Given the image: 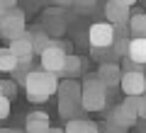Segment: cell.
I'll return each mask as SVG.
<instances>
[{
	"instance_id": "cell-18",
	"label": "cell",
	"mask_w": 146,
	"mask_h": 133,
	"mask_svg": "<svg viewBox=\"0 0 146 133\" xmlns=\"http://www.w3.org/2000/svg\"><path fill=\"white\" fill-rule=\"evenodd\" d=\"M17 58L10 53V48H0V73H15Z\"/></svg>"
},
{
	"instance_id": "cell-23",
	"label": "cell",
	"mask_w": 146,
	"mask_h": 133,
	"mask_svg": "<svg viewBox=\"0 0 146 133\" xmlns=\"http://www.w3.org/2000/svg\"><path fill=\"white\" fill-rule=\"evenodd\" d=\"M0 5H5L7 10H10V7H15V5H17V0H0Z\"/></svg>"
},
{
	"instance_id": "cell-8",
	"label": "cell",
	"mask_w": 146,
	"mask_h": 133,
	"mask_svg": "<svg viewBox=\"0 0 146 133\" xmlns=\"http://www.w3.org/2000/svg\"><path fill=\"white\" fill-rule=\"evenodd\" d=\"M102 12H105V17H107L105 22H110L112 27L127 24V20H129V15H131L129 7L119 5V3H115V0H107V3H105V7H102Z\"/></svg>"
},
{
	"instance_id": "cell-4",
	"label": "cell",
	"mask_w": 146,
	"mask_h": 133,
	"mask_svg": "<svg viewBox=\"0 0 146 133\" xmlns=\"http://www.w3.org/2000/svg\"><path fill=\"white\" fill-rule=\"evenodd\" d=\"M27 31V22H25V12L17 10V7H10L5 15L0 17V36L3 39H17Z\"/></svg>"
},
{
	"instance_id": "cell-13",
	"label": "cell",
	"mask_w": 146,
	"mask_h": 133,
	"mask_svg": "<svg viewBox=\"0 0 146 133\" xmlns=\"http://www.w3.org/2000/svg\"><path fill=\"white\" fill-rule=\"evenodd\" d=\"M63 133H100V126L95 121H85V119H68Z\"/></svg>"
},
{
	"instance_id": "cell-17",
	"label": "cell",
	"mask_w": 146,
	"mask_h": 133,
	"mask_svg": "<svg viewBox=\"0 0 146 133\" xmlns=\"http://www.w3.org/2000/svg\"><path fill=\"white\" fill-rule=\"evenodd\" d=\"M83 70V58L80 56H73V53H68L66 61H63V68L58 75H66V77H73V75H78V73Z\"/></svg>"
},
{
	"instance_id": "cell-19",
	"label": "cell",
	"mask_w": 146,
	"mask_h": 133,
	"mask_svg": "<svg viewBox=\"0 0 146 133\" xmlns=\"http://www.w3.org/2000/svg\"><path fill=\"white\" fill-rule=\"evenodd\" d=\"M80 104L76 102H66V99H58V114H61V119H78L76 114H78Z\"/></svg>"
},
{
	"instance_id": "cell-10",
	"label": "cell",
	"mask_w": 146,
	"mask_h": 133,
	"mask_svg": "<svg viewBox=\"0 0 146 133\" xmlns=\"http://www.w3.org/2000/svg\"><path fill=\"white\" fill-rule=\"evenodd\" d=\"M119 75H122V68L117 66V63H102V66L98 68V80L102 82L105 87H117L119 85Z\"/></svg>"
},
{
	"instance_id": "cell-27",
	"label": "cell",
	"mask_w": 146,
	"mask_h": 133,
	"mask_svg": "<svg viewBox=\"0 0 146 133\" xmlns=\"http://www.w3.org/2000/svg\"><path fill=\"white\" fill-rule=\"evenodd\" d=\"M46 133H63V128H49Z\"/></svg>"
},
{
	"instance_id": "cell-5",
	"label": "cell",
	"mask_w": 146,
	"mask_h": 133,
	"mask_svg": "<svg viewBox=\"0 0 146 133\" xmlns=\"http://www.w3.org/2000/svg\"><path fill=\"white\" fill-rule=\"evenodd\" d=\"M115 41V27L110 22H95L88 29V44L93 48H110Z\"/></svg>"
},
{
	"instance_id": "cell-21",
	"label": "cell",
	"mask_w": 146,
	"mask_h": 133,
	"mask_svg": "<svg viewBox=\"0 0 146 133\" xmlns=\"http://www.w3.org/2000/svg\"><path fill=\"white\" fill-rule=\"evenodd\" d=\"M7 116H10V99L0 97V121H3V119H7Z\"/></svg>"
},
{
	"instance_id": "cell-6",
	"label": "cell",
	"mask_w": 146,
	"mask_h": 133,
	"mask_svg": "<svg viewBox=\"0 0 146 133\" xmlns=\"http://www.w3.org/2000/svg\"><path fill=\"white\" fill-rule=\"evenodd\" d=\"M119 87L122 92L129 97V94H144L146 92V77L141 70H124L119 75Z\"/></svg>"
},
{
	"instance_id": "cell-14",
	"label": "cell",
	"mask_w": 146,
	"mask_h": 133,
	"mask_svg": "<svg viewBox=\"0 0 146 133\" xmlns=\"http://www.w3.org/2000/svg\"><path fill=\"white\" fill-rule=\"evenodd\" d=\"M127 29H129L131 36H141V39H146V15H144V12L129 15V20H127Z\"/></svg>"
},
{
	"instance_id": "cell-2",
	"label": "cell",
	"mask_w": 146,
	"mask_h": 133,
	"mask_svg": "<svg viewBox=\"0 0 146 133\" xmlns=\"http://www.w3.org/2000/svg\"><path fill=\"white\" fill-rule=\"evenodd\" d=\"M107 107V87L98 77H85L80 85V109L85 111H102Z\"/></svg>"
},
{
	"instance_id": "cell-15",
	"label": "cell",
	"mask_w": 146,
	"mask_h": 133,
	"mask_svg": "<svg viewBox=\"0 0 146 133\" xmlns=\"http://www.w3.org/2000/svg\"><path fill=\"white\" fill-rule=\"evenodd\" d=\"M124 107L129 109L136 119H144L146 116V97H144V94H129V97L124 99Z\"/></svg>"
},
{
	"instance_id": "cell-12",
	"label": "cell",
	"mask_w": 146,
	"mask_h": 133,
	"mask_svg": "<svg viewBox=\"0 0 146 133\" xmlns=\"http://www.w3.org/2000/svg\"><path fill=\"white\" fill-rule=\"evenodd\" d=\"M56 94H58V99H66V102H76V104H80V82H76L73 77H68V80L58 82Z\"/></svg>"
},
{
	"instance_id": "cell-28",
	"label": "cell",
	"mask_w": 146,
	"mask_h": 133,
	"mask_svg": "<svg viewBox=\"0 0 146 133\" xmlns=\"http://www.w3.org/2000/svg\"><path fill=\"white\" fill-rule=\"evenodd\" d=\"M5 12H7V7H5V5H0V17L5 15Z\"/></svg>"
},
{
	"instance_id": "cell-9",
	"label": "cell",
	"mask_w": 146,
	"mask_h": 133,
	"mask_svg": "<svg viewBox=\"0 0 146 133\" xmlns=\"http://www.w3.org/2000/svg\"><path fill=\"white\" fill-rule=\"evenodd\" d=\"M49 128H51L49 114H44V111H29V114H27L25 133H46Z\"/></svg>"
},
{
	"instance_id": "cell-1",
	"label": "cell",
	"mask_w": 146,
	"mask_h": 133,
	"mask_svg": "<svg viewBox=\"0 0 146 133\" xmlns=\"http://www.w3.org/2000/svg\"><path fill=\"white\" fill-rule=\"evenodd\" d=\"M22 82H25V90H27V99L34 102V104H42L51 94H56L58 75L46 73V70H29Z\"/></svg>"
},
{
	"instance_id": "cell-3",
	"label": "cell",
	"mask_w": 146,
	"mask_h": 133,
	"mask_svg": "<svg viewBox=\"0 0 146 133\" xmlns=\"http://www.w3.org/2000/svg\"><path fill=\"white\" fill-rule=\"evenodd\" d=\"M66 48H71V46L58 44V41H49V46L39 53V58H42V70L58 75V73H61V68H63V61H66V56H68Z\"/></svg>"
},
{
	"instance_id": "cell-16",
	"label": "cell",
	"mask_w": 146,
	"mask_h": 133,
	"mask_svg": "<svg viewBox=\"0 0 146 133\" xmlns=\"http://www.w3.org/2000/svg\"><path fill=\"white\" fill-rule=\"evenodd\" d=\"M27 39H29V46H32V53H42L44 48L49 46V34L46 31H42V29H34V31H29L27 34Z\"/></svg>"
},
{
	"instance_id": "cell-25",
	"label": "cell",
	"mask_w": 146,
	"mask_h": 133,
	"mask_svg": "<svg viewBox=\"0 0 146 133\" xmlns=\"http://www.w3.org/2000/svg\"><path fill=\"white\" fill-rule=\"evenodd\" d=\"M0 133H25V131H17V128H0Z\"/></svg>"
},
{
	"instance_id": "cell-22",
	"label": "cell",
	"mask_w": 146,
	"mask_h": 133,
	"mask_svg": "<svg viewBox=\"0 0 146 133\" xmlns=\"http://www.w3.org/2000/svg\"><path fill=\"white\" fill-rule=\"evenodd\" d=\"M93 3H95V0H73L71 5H76V7H90Z\"/></svg>"
},
{
	"instance_id": "cell-11",
	"label": "cell",
	"mask_w": 146,
	"mask_h": 133,
	"mask_svg": "<svg viewBox=\"0 0 146 133\" xmlns=\"http://www.w3.org/2000/svg\"><path fill=\"white\" fill-rule=\"evenodd\" d=\"M131 63H136V66H144L146 63V39H141V36H131L129 44H127V56Z\"/></svg>"
},
{
	"instance_id": "cell-26",
	"label": "cell",
	"mask_w": 146,
	"mask_h": 133,
	"mask_svg": "<svg viewBox=\"0 0 146 133\" xmlns=\"http://www.w3.org/2000/svg\"><path fill=\"white\" fill-rule=\"evenodd\" d=\"M51 3H58V5H71L73 0H51Z\"/></svg>"
},
{
	"instance_id": "cell-7",
	"label": "cell",
	"mask_w": 146,
	"mask_h": 133,
	"mask_svg": "<svg viewBox=\"0 0 146 133\" xmlns=\"http://www.w3.org/2000/svg\"><path fill=\"white\" fill-rule=\"evenodd\" d=\"M136 121H139V119H136L134 114H131L129 109L124 107V104H117V107H112V109H110V114H107V123H112V126H119V128H124V131H129L131 126H136Z\"/></svg>"
},
{
	"instance_id": "cell-24",
	"label": "cell",
	"mask_w": 146,
	"mask_h": 133,
	"mask_svg": "<svg viewBox=\"0 0 146 133\" xmlns=\"http://www.w3.org/2000/svg\"><path fill=\"white\" fill-rule=\"evenodd\" d=\"M115 3H119V5H124V7H131L136 0H115Z\"/></svg>"
},
{
	"instance_id": "cell-20",
	"label": "cell",
	"mask_w": 146,
	"mask_h": 133,
	"mask_svg": "<svg viewBox=\"0 0 146 133\" xmlns=\"http://www.w3.org/2000/svg\"><path fill=\"white\" fill-rule=\"evenodd\" d=\"M15 94H17V85L15 82H10V80H0V97H5V99H15Z\"/></svg>"
}]
</instances>
